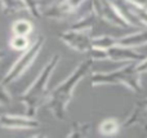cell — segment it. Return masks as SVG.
Returning a JSON list of instances; mask_svg holds the SVG:
<instances>
[{"mask_svg":"<svg viewBox=\"0 0 147 138\" xmlns=\"http://www.w3.org/2000/svg\"><path fill=\"white\" fill-rule=\"evenodd\" d=\"M93 63L90 58L86 57L84 61H81L75 70L59 84H57L53 89L49 90V94L44 103L47 108L51 111V114L57 120H65L67 115V108L74 98V93L81 80L85 79L90 74L93 69Z\"/></svg>","mask_w":147,"mask_h":138,"instance_id":"1","label":"cell"},{"mask_svg":"<svg viewBox=\"0 0 147 138\" xmlns=\"http://www.w3.org/2000/svg\"><path fill=\"white\" fill-rule=\"evenodd\" d=\"M59 62H61V56L58 53L53 54L43 66L35 80L21 94V103L23 105L25 112L27 115L36 116L39 108L45 103L47 97L49 94V81H51V77L53 76Z\"/></svg>","mask_w":147,"mask_h":138,"instance_id":"2","label":"cell"},{"mask_svg":"<svg viewBox=\"0 0 147 138\" xmlns=\"http://www.w3.org/2000/svg\"><path fill=\"white\" fill-rule=\"evenodd\" d=\"M142 74L138 72L136 63H125L112 71H96L90 75V84L93 87L123 85L133 93L142 92Z\"/></svg>","mask_w":147,"mask_h":138,"instance_id":"3","label":"cell"},{"mask_svg":"<svg viewBox=\"0 0 147 138\" xmlns=\"http://www.w3.org/2000/svg\"><path fill=\"white\" fill-rule=\"evenodd\" d=\"M94 17L96 15L90 10V13L86 17L79 20L70 28L59 32V40L72 50L81 54H86L93 46L92 32H93L94 26Z\"/></svg>","mask_w":147,"mask_h":138,"instance_id":"4","label":"cell"},{"mask_svg":"<svg viewBox=\"0 0 147 138\" xmlns=\"http://www.w3.org/2000/svg\"><path fill=\"white\" fill-rule=\"evenodd\" d=\"M44 43H45V38L43 35L36 36L35 40L31 41L30 46L26 50L21 52L20 57L16 59L14 63L5 72V75L1 79V83H4L5 85H9V84L16 83L17 80H20L27 72V70L32 66L34 62L36 61L38 56L43 50Z\"/></svg>","mask_w":147,"mask_h":138,"instance_id":"5","label":"cell"},{"mask_svg":"<svg viewBox=\"0 0 147 138\" xmlns=\"http://www.w3.org/2000/svg\"><path fill=\"white\" fill-rule=\"evenodd\" d=\"M89 3H90L92 13L103 22H106L107 25L121 28V30L136 27L124 14L121 8L116 5V3H114L112 0H89Z\"/></svg>","mask_w":147,"mask_h":138,"instance_id":"6","label":"cell"},{"mask_svg":"<svg viewBox=\"0 0 147 138\" xmlns=\"http://www.w3.org/2000/svg\"><path fill=\"white\" fill-rule=\"evenodd\" d=\"M89 0H58L41 10V17L53 21H63L72 15Z\"/></svg>","mask_w":147,"mask_h":138,"instance_id":"7","label":"cell"},{"mask_svg":"<svg viewBox=\"0 0 147 138\" xmlns=\"http://www.w3.org/2000/svg\"><path fill=\"white\" fill-rule=\"evenodd\" d=\"M0 128L7 131H34L40 128V121L31 115L20 114H1Z\"/></svg>","mask_w":147,"mask_h":138,"instance_id":"8","label":"cell"},{"mask_svg":"<svg viewBox=\"0 0 147 138\" xmlns=\"http://www.w3.org/2000/svg\"><path fill=\"white\" fill-rule=\"evenodd\" d=\"M123 128L133 129L140 128L147 133V97L137 101L123 121Z\"/></svg>","mask_w":147,"mask_h":138,"instance_id":"9","label":"cell"},{"mask_svg":"<svg viewBox=\"0 0 147 138\" xmlns=\"http://www.w3.org/2000/svg\"><path fill=\"white\" fill-rule=\"evenodd\" d=\"M109 53V59L114 62H123V63H138L145 58L142 53L134 48H129V46H124L116 44L115 46L110 48L107 50Z\"/></svg>","mask_w":147,"mask_h":138,"instance_id":"10","label":"cell"},{"mask_svg":"<svg viewBox=\"0 0 147 138\" xmlns=\"http://www.w3.org/2000/svg\"><path fill=\"white\" fill-rule=\"evenodd\" d=\"M117 44L129 48L138 49L141 46L147 45V28H141L134 32H129L127 35H123L117 38Z\"/></svg>","mask_w":147,"mask_h":138,"instance_id":"11","label":"cell"},{"mask_svg":"<svg viewBox=\"0 0 147 138\" xmlns=\"http://www.w3.org/2000/svg\"><path fill=\"white\" fill-rule=\"evenodd\" d=\"M121 123L115 118H106L98 124V133L105 137L116 136L121 129Z\"/></svg>","mask_w":147,"mask_h":138,"instance_id":"12","label":"cell"},{"mask_svg":"<svg viewBox=\"0 0 147 138\" xmlns=\"http://www.w3.org/2000/svg\"><path fill=\"white\" fill-rule=\"evenodd\" d=\"M12 35H21V36H30L34 32V23L26 18H18L12 23Z\"/></svg>","mask_w":147,"mask_h":138,"instance_id":"13","label":"cell"},{"mask_svg":"<svg viewBox=\"0 0 147 138\" xmlns=\"http://www.w3.org/2000/svg\"><path fill=\"white\" fill-rule=\"evenodd\" d=\"M0 8L7 15H12L26 10V5L22 0H0Z\"/></svg>","mask_w":147,"mask_h":138,"instance_id":"14","label":"cell"},{"mask_svg":"<svg viewBox=\"0 0 147 138\" xmlns=\"http://www.w3.org/2000/svg\"><path fill=\"white\" fill-rule=\"evenodd\" d=\"M92 125L90 123H83V121H76L70 127L67 137H88L90 133Z\"/></svg>","mask_w":147,"mask_h":138,"instance_id":"15","label":"cell"},{"mask_svg":"<svg viewBox=\"0 0 147 138\" xmlns=\"http://www.w3.org/2000/svg\"><path fill=\"white\" fill-rule=\"evenodd\" d=\"M117 44V38L111 35H98V36H93V46L99 49H105L109 50L110 48L115 46Z\"/></svg>","mask_w":147,"mask_h":138,"instance_id":"16","label":"cell"},{"mask_svg":"<svg viewBox=\"0 0 147 138\" xmlns=\"http://www.w3.org/2000/svg\"><path fill=\"white\" fill-rule=\"evenodd\" d=\"M31 40L30 36H21V35H12L9 39V46L16 52H23L30 46Z\"/></svg>","mask_w":147,"mask_h":138,"instance_id":"17","label":"cell"},{"mask_svg":"<svg viewBox=\"0 0 147 138\" xmlns=\"http://www.w3.org/2000/svg\"><path fill=\"white\" fill-rule=\"evenodd\" d=\"M23 4L26 5V10L32 15L34 18L39 20L41 18V9H40V3L39 0H22Z\"/></svg>","mask_w":147,"mask_h":138,"instance_id":"18","label":"cell"},{"mask_svg":"<svg viewBox=\"0 0 147 138\" xmlns=\"http://www.w3.org/2000/svg\"><path fill=\"white\" fill-rule=\"evenodd\" d=\"M86 57L90 58L93 62H96V61H109V53H107V50L96 48V46H92V49L86 53Z\"/></svg>","mask_w":147,"mask_h":138,"instance_id":"19","label":"cell"},{"mask_svg":"<svg viewBox=\"0 0 147 138\" xmlns=\"http://www.w3.org/2000/svg\"><path fill=\"white\" fill-rule=\"evenodd\" d=\"M13 98L9 90L7 89V85L0 81V107H7L12 103Z\"/></svg>","mask_w":147,"mask_h":138,"instance_id":"20","label":"cell"},{"mask_svg":"<svg viewBox=\"0 0 147 138\" xmlns=\"http://www.w3.org/2000/svg\"><path fill=\"white\" fill-rule=\"evenodd\" d=\"M136 66H137V70L138 72H141V74H146L147 72V57L142 59V61H140L138 63H136Z\"/></svg>","mask_w":147,"mask_h":138,"instance_id":"21","label":"cell"},{"mask_svg":"<svg viewBox=\"0 0 147 138\" xmlns=\"http://www.w3.org/2000/svg\"><path fill=\"white\" fill-rule=\"evenodd\" d=\"M125 3H129L132 5H136V7H141V8H146L147 9V0H123Z\"/></svg>","mask_w":147,"mask_h":138,"instance_id":"22","label":"cell"},{"mask_svg":"<svg viewBox=\"0 0 147 138\" xmlns=\"http://www.w3.org/2000/svg\"><path fill=\"white\" fill-rule=\"evenodd\" d=\"M5 56H7V52H5L4 49H0V62L5 58Z\"/></svg>","mask_w":147,"mask_h":138,"instance_id":"23","label":"cell"}]
</instances>
